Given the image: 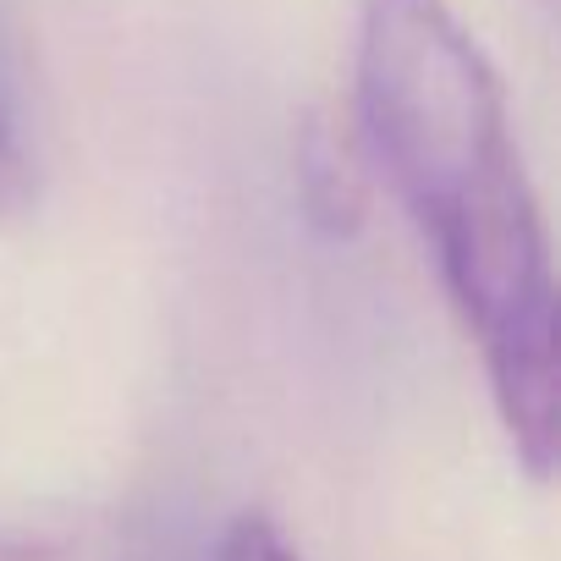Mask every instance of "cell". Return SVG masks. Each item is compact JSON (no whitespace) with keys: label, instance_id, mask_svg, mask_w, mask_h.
<instances>
[{"label":"cell","instance_id":"obj_5","mask_svg":"<svg viewBox=\"0 0 561 561\" xmlns=\"http://www.w3.org/2000/svg\"><path fill=\"white\" fill-rule=\"evenodd\" d=\"M0 561H67L50 539H28V534H0Z\"/></svg>","mask_w":561,"mask_h":561},{"label":"cell","instance_id":"obj_3","mask_svg":"<svg viewBox=\"0 0 561 561\" xmlns=\"http://www.w3.org/2000/svg\"><path fill=\"white\" fill-rule=\"evenodd\" d=\"M215 561H304L293 545H287V534H280L270 517H237L226 534H220V550H215Z\"/></svg>","mask_w":561,"mask_h":561},{"label":"cell","instance_id":"obj_4","mask_svg":"<svg viewBox=\"0 0 561 561\" xmlns=\"http://www.w3.org/2000/svg\"><path fill=\"white\" fill-rule=\"evenodd\" d=\"M34 193V171H28V154L18 144V127L12 116L0 111V215H18Z\"/></svg>","mask_w":561,"mask_h":561},{"label":"cell","instance_id":"obj_1","mask_svg":"<svg viewBox=\"0 0 561 561\" xmlns=\"http://www.w3.org/2000/svg\"><path fill=\"white\" fill-rule=\"evenodd\" d=\"M358 122L386 182L435 248L517 462L550 479L561 424L550 242L512 144L501 78L446 0L364 7Z\"/></svg>","mask_w":561,"mask_h":561},{"label":"cell","instance_id":"obj_2","mask_svg":"<svg viewBox=\"0 0 561 561\" xmlns=\"http://www.w3.org/2000/svg\"><path fill=\"white\" fill-rule=\"evenodd\" d=\"M304 204L331 231L358 220V187H353L342 154L331 149V138H309V149H304Z\"/></svg>","mask_w":561,"mask_h":561}]
</instances>
